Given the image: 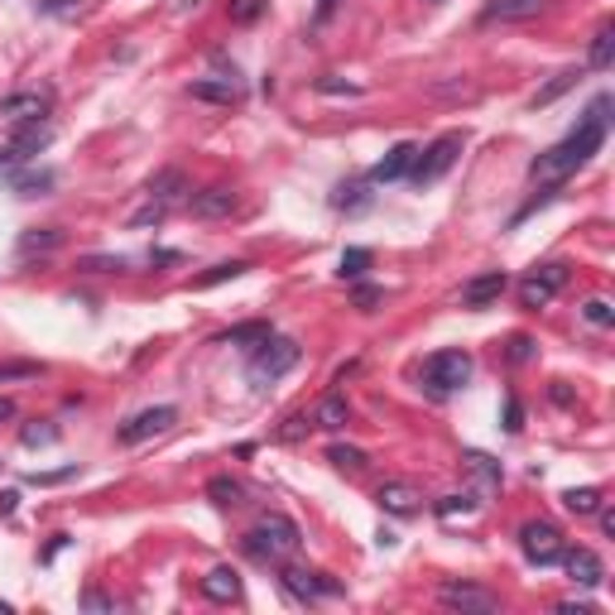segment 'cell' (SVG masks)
Wrapping results in <instances>:
<instances>
[{
	"label": "cell",
	"mask_w": 615,
	"mask_h": 615,
	"mask_svg": "<svg viewBox=\"0 0 615 615\" xmlns=\"http://www.w3.org/2000/svg\"><path fill=\"white\" fill-rule=\"evenodd\" d=\"M606 126H610V96H596L591 101V111H587V121L577 126L568 140H558L553 149H543L534 164H529V178L543 183V187H553L562 178H572L577 168H582L596 149L606 145Z\"/></svg>",
	"instance_id": "1"
},
{
	"label": "cell",
	"mask_w": 615,
	"mask_h": 615,
	"mask_svg": "<svg viewBox=\"0 0 615 615\" xmlns=\"http://www.w3.org/2000/svg\"><path fill=\"white\" fill-rule=\"evenodd\" d=\"M298 543H303V534H298L294 519H288V515H265V519L246 534V553H250L255 562H269V568H279V562H288V558L298 553Z\"/></svg>",
	"instance_id": "2"
},
{
	"label": "cell",
	"mask_w": 615,
	"mask_h": 615,
	"mask_svg": "<svg viewBox=\"0 0 615 615\" xmlns=\"http://www.w3.org/2000/svg\"><path fill=\"white\" fill-rule=\"evenodd\" d=\"M294 366H298V341L269 332L265 341H255V356H250V385L265 389V385L284 380V375L294 370Z\"/></svg>",
	"instance_id": "3"
},
{
	"label": "cell",
	"mask_w": 615,
	"mask_h": 615,
	"mask_svg": "<svg viewBox=\"0 0 615 615\" xmlns=\"http://www.w3.org/2000/svg\"><path fill=\"white\" fill-rule=\"evenodd\" d=\"M471 370H476V361H471V351H433L428 361H423V385L433 389V395H452V389H461L471 380Z\"/></svg>",
	"instance_id": "4"
},
{
	"label": "cell",
	"mask_w": 615,
	"mask_h": 615,
	"mask_svg": "<svg viewBox=\"0 0 615 615\" xmlns=\"http://www.w3.org/2000/svg\"><path fill=\"white\" fill-rule=\"evenodd\" d=\"M457 154H461V135H457V130L438 135V140L423 149V154H414V168H408V178H414L418 187H423V183H438V178L457 164Z\"/></svg>",
	"instance_id": "5"
},
{
	"label": "cell",
	"mask_w": 615,
	"mask_h": 615,
	"mask_svg": "<svg viewBox=\"0 0 615 615\" xmlns=\"http://www.w3.org/2000/svg\"><path fill=\"white\" fill-rule=\"evenodd\" d=\"M562 284H568V265H534L519 279V303L524 308H549L562 294Z\"/></svg>",
	"instance_id": "6"
},
{
	"label": "cell",
	"mask_w": 615,
	"mask_h": 615,
	"mask_svg": "<svg viewBox=\"0 0 615 615\" xmlns=\"http://www.w3.org/2000/svg\"><path fill=\"white\" fill-rule=\"evenodd\" d=\"M178 423V408L174 404H154V408H140L135 418H126L121 423V442L126 448H135V442H149V438H159V433H168Z\"/></svg>",
	"instance_id": "7"
},
{
	"label": "cell",
	"mask_w": 615,
	"mask_h": 615,
	"mask_svg": "<svg viewBox=\"0 0 615 615\" xmlns=\"http://www.w3.org/2000/svg\"><path fill=\"white\" fill-rule=\"evenodd\" d=\"M279 582L288 596H298V601H322V596H341V582H332L328 572H303V568H288L279 562Z\"/></svg>",
	"instance_id": "8"
},
{
	"label": "cell",
	"mask_w": 615,
	"mask_h": 615,
	"mask_svg": "<svg viewBox=\"0 0 615 615\" xmlns=\"http://www.w3.org/2000/svg\"><path fill=\"white\" fill-rule=\"evenodd\" d=\"M519 549H524V558L529 562H539V568H549V562H558L562 558V549H568V543H562V534L553 524H524L519 529Z\"/></svg>",
	"instance_id": "9"
},
{
	"label": "cell",
	"mask_w": 615,
	"mask_h": 615,
	"mask_svg": "<svg viewBox=\"0 0 615 615\" xmlns=\"http://www.w3.org/2000/svg\"><path fill=\"white\" fill-rule=\"evenodd\" d=\"M438 601L452 606V610H471V615L500 610V601H495L486 587H471V582H442V587H438Z\"/></svg>",
	"instance_id": "10"
},
{
	"label": "cell",
	"mask_w": 615,
	"mask_h": 615,
	"mask_svg": "<svg viewBox=\"0 0 615 615\" xmlns=\"http://www.w3.org/2000/svg\"><path fill=\"white\" fill-rule=\"evenodd\" d=\"M509 288V275L505 269H486V275H476L461 284V308H490Z\"/></svg>",
	"instance_id": "11"
},
{
	"label": "cell",
	"mask_w": 615,
	"mask_h": 615,
	"mask_svg": "<svg viewBox=\"0 0 615 615\" xmlns=\"http://www.w3.org/2000/svg\"><path fill=\"white\" fill-rule=\"evenodd\" d=\"M48 106H54V92H15L0 101V116L20 126V121H44Z\"/></svg>",
	"instance_id": "12"
},
{
	"label": "cell",
	"mask_w": 615,
	"mask_h": 615,
	"mask_svg": "<svg viewBox=\"0 0 615 615\" xmlns=\"http://www.w3.org/2000/svg\"><path fill=\"white\" fill-rule=\"evenodd\" d=\"M187 212L197 221H221L236 212V193L231 187H202V193H187Z\"/></svg>",
	"instance_id": "13"
},
{
	"label": "cell",
	"mask_w": 615,
	"mask_h": 615,
	"mask_svg": "<svg viewBox=\"0 0 615 615\" xmlns=\"http://www.w3.org/2000/svg\"><path fill=\"white\" fill-rule=\"evenodd\" d=\"M48 145H54V126L48 121H20L15 126V140H10V154H15V164H20V159L44 154Z\"/></svg>",
	"instance_id": "14"
},
{
	"label": "cell",
	"mask_w": 615,
	"mask_h": 615,
	"mask_svg": "<svg viewBox=\"0 0 615 615\" xmlns=\"http://www.w3.org/2000/svg\"><path fill=\"white\" fill-rule=\"evenodd\" d=\"M375 505H380L385 515H418L423 495H418V486H408V481H385L380 490H375Z\"/></svg>",
	"instance_id": "15"
},
{
	"label": "cell",
	"mask_w": 615,
	"mask_h": 615,
	"mask_svg": "<svg viewBox=\"0 0 615 615\" xmlns=\"http://www.w3.org/2000/svg\"><path fill=\"white\" fill-rule=\"evenodd\" d=\"M562 568H568V577L577 587H601V577H606V568H601V558H596L591 549H562Z\"/></svg>",
	"instance_id": "16"
},
{
	"label": "cell",
	"mask_w": 615,
	"mask_h": 615,
	"mask_svg": "<svg viewBox=\"0 0 615 615\" xmlns=\"http://www.w3.org/2000/svg\"><path fill=\"white\" fill-rule=\"evenodd\" d=\"M414 154H418V145H408V140H404V145H395L380 164L370 168V183H395V178H404L408 168H414Z\"/></svg>",
	"instance_id": "17"
},
{
	"label": "cell",
	"mask_w": 615,
	"mask_h": 615,
	"mask_svg": "<svg viewBox=\"0 0 615 615\" xmlns=\"http://www.w3.org/2000/svg\"><path fill=\"white\" fill-rule=\"evenodd\" d=\"M313 428H328V433H337V428H347L351 423V404L341 399V395H322L318 404H313Z\"/></svg>",
	"instance_id": "18"
},
{
	"label": "cell",
	"mask_w": 615,
	"mask_h": 615,
	"mask_svg": "<svg viewBox=\"0 0 615 615\" xmlns=\"http://www.w3.org/2000/svg\"><path fill=\"white\" fill-rule=\"evenodd\" d=\"M187 92H193L197 101H217V106H231V101H241V82H236V77H197Z\"/></svg>",
	"instance_id": "19"
},
{
	"label": "cell",
	"mask_w": 615,
	"mask_h": 615,
	"mask_svg": "<svg viewBox=\"0 0 615 615\" xmlns=\"http://www.w3.org/2000/svg\"><path fill=\"white\" fill-rule=\"evenodd\" d=\"M145 193H149V202H164V207H168V202H178V197L187 193V178H183V168H164V174H154Z\"/></svg>",
	"instance_id": "20"
},
{
	"label": "cell",
	"mask_w": 615,
	"mask_h": 615,
	"mask_svg": "<svg viewBox=\"0 0 615 615\" xmlns=\"http://www.w3.org/2000/svg\"><path fill=\"white\" fill-rule=\"evenodd\" d=\"M539 10H543V0H490V5H486V20H500V25H509V20H534Z\"/></svg>",
	"instance_id": "21"
},
{
	"label": "cell",
	"mask_w": 615,
	"mask_h": 615,
	"mask_svg": "<svg viewBox=\"0 0 615 615\" xmlns=\"http://www.w3.org/2000/svg\"><path fill=\"white\" fill-rule=\"evenodd\" d=\"M54 183H58L54 168H29V174H10V193H20V197H44Z\"/></svg>",
	"instance_id": "22"
},
{
	"label": "cell",
	"mask_w": 615,
	"mask_h": 615,
	"mask_svg": "<svg viewBox=\"0 0 615 615\" xmlns=\"http://www.w3.org/2000/svg\"><path fill=\"white\" fill-rule=\"evenodd\" d=\"M202 596H212V601H236V596H241V577L231 568H217V572L202 577Z\"/></svg>",
	"instance_id": "23"
},
{
	"label": "cell",
	"mask_w": 615,
	"mask_h": 615,
	"mask_svg": "<svg viewBox=\"0 0 615 615\" xmlns=\"http://www.w3.org/2000/svg\"><path fill=\"white\" fill-rule=\"evenodd\" d=\"M461 467H467L476 481H481V490H495V486H500V461H490L486 452H461Z\"/></svg>",
	"instance_id": "24"
},
{
	"label": "cell",
	"mask_w": 615,
	"mask_h": 615,
	"mask_svg": "<svg viewBox=\"0 0 615 615\" xmlns=\"http://www.w3.org/2000/svg\"><path fill=\"white\" fill-rule=\"evenodd\" d=\"M63 246V231L58 227H44V231H25L20 236V255H48Z\"/></svg>",
	"instance_id": "25"
},
{
	"label": "cell",
	"mask_w": 615,
	"mask_h": 615,
	"mask_svg": "<svg viewBox=\"0 0 615 615\" xmlns=\"http://www.w3.org/2000/svg\"><path fill=\"white\" fill-rule=\"evenodd\" d=\"M241 481H231V476H212V481H207V500L212 505H221V509H236V505H241Z\"/></svg>",
	"instance_id": "26"
},
{
	"label": "cell",
	"mask_w": 615,
	"mask_h": 615,
	"mask_svg": "<svg viewBox=\"0 0 615 615\" xmlns=\"http://www.w3.org/2000/svg\"><path fill=\"white\" fill-rule=\"evenodd\" d=\"M328 461H332L337 471H351V476H356V471H366L370 457H366L361 448H351V442H332V448H328Z\"/></svg>",
	"instance_id": "27"
},
{
	"label": "cell",
	"mask_w": 615,
	"mask_h": 615,
	"mask_svg": "<svg viewBox=\"0 0 615 615\" xmlns=\"http://www.w3.org/2000/svg\"><path fill=\"white\" fill-rule=\"evenodd\" d=\"M577 77H582L577 67H562V73H553V82H549V87H539L534 106H553V101H558L562 92H572V87H577Z\"/></svg>",
	"instance_id": "28"
},
{
	"label": "cell",
	"mask_w": 615,
	"mask_h": 615,
	"mask_svg": "<svg viewBox=\"0 0 615 615\" xmlns=\"http://www.w3.org/2000/svg\"><path fill=\"white\" fill-rule=\"evenodd\" d=\"M269 337V322H241L231 332H217V347H246V341H265Z\"/></svg>",
	"instance_id": "29"
},
{
	"label": "cell",
	"mask_w": 615,
	"mask_h": 615,
	"mask_svg": "<svg viewBox=\"0 0 615 615\" xmlns=\"http://www.w3.org/2000/svg\"><path fill=\"white\" fill-rule=\"evenodd\" d=\"M562 505H568L572 515H596V509H601V490L596 486H572L568 495H562Z\"/></svg>",
	"instance_id": "30"
},
{
	"label": "cell",
	"mask_w": 615,
	"mask_h": 615,
	"mask_svg": "<svg viewBox=\"0 0 615 615\" xmlns=\"http://www.w3.org/2000/svg\"><path fill=\"white\" fill-rule=\"evenodd\" d=\"M610 58H615V25H601V29H596V39H591L587 63L591 67H610Z\"/></svg>",
	"instance_id": "31"
},
{
	"label": "cell",
	"mask_w": 615,
	"mask_h": 615,
	"mask_svg": "<svg viewBox=\"0 0 615 615\" xmlns=\"http://www.w3.org/2000/svg\"><path fill=\"white\" fill-rule=\"evenodd\" d=\"M366 269H370V250H366V246L341 250V265H337V275H341V279H361Z\"/></svg>",
	"instance_id": "32"
},
{
	"label": "cell",
	"mask_w": 615,
	"mask_h": 615,
	"mask_svg": "<svg viewBox=\"0 0 615 615\" xmlns=\"http://www.w3.org/2000/svg\"><path fill=\"white\" fill-rule=\"evenodd\" d=\"M246 269H250L246 260H221V265H212L207 275L197 279V288H217V284H227V279H241Z\"/></svg>",
	"instance_id": "33"
},
{
	"label": "cell",
	"mask_w": 615,
	"mask_h": 615,
	"mask_svg": "<svg viewBox=\"0 0 615 615\" xmlns=\"http://www.w3.org/2000/svg\"><path fill=\"white\" fill-rule=\"evenodd\" d=\"M476 505H481V500H476L471 490H461V495H442V500H438V519H457V515H471Z\"/></svg>",
	"instance_id": "34"
},
{
	"label": "cell",
	"mask_w": 615,
	"mask_h": 615,
	"mask_svg": "<svg viewBox=\"0 0 615 615\" xmlns=\"http://www.w3.org/2000/svg\"><path fill=\"white\" fill-rule=\"evenodd\" d=\"M82 269H92V275H126L130 260H126V255H87Z\"/></svg>",
	"instance_id": "35"
},
{
	"label": "cell",
	"mask_w": 615,
	"mask_h": 615,
	"mask_svg": "<svg viewBox=\"0 0 615 615\" xmlns=\"http://www.w3.org/2000/svg\"><path fill=\"white\" fill-rule=\"evenodd\" d=\"M25 448H48V442H58V428L54 423H29V428L20 433Z\"/></svg>",
	"instance_id": "36"
},
{
	"label": "cell",
	"mask_w": 615,
	"mask_h": 615,
	"mask_svg": "<svg viewBox=\"0 0 615 615\" xmlns=\"http://www.w3.org/2000/svg\"><path fill=\"white\" fill-rule=\"evenodd\" d=\"M265 15V0H231V25H255Z\"/></svg>",
	"instance_id": "37"
},
{
	"label": "cell",
	"mask_w": 615,
	"mask_h": 615,
	"mask_svg": "<svg viewBox=\"0 0 615 615\" xmlns=\"http://www.w3.org/2000/svg\"><path fill=\"white\" fill-rule=\"evenodd\" d=\"M582 318L591 322V328H610V322H615V308H610L606 298H591V303L582 308Z\"/></svg>",
	"instance_id": "38"
},
{
	"label": "cell",
	"mask_w": 615,
	"mask_h": 615,
	"mask_svg": "<svg viewBox=\"0 0 615 615\" xmlns=\"http://www.w3.org/2000/svg\"><path fill=\"white\" fill-rule=\"evenodd\" d=\"M164 212H168L164 202H149L145 212H135V217H130V227H135V231H145V227H159V221H164Z\"/></svg>",
	"instance_id": "39"
},
{
	"label": "cell",
	"mask_w": 615,
	"mask_h": 615,
	"mask_svg": "<svg viewBox=\"0 0 615 615\" xmlns=\"http://www.w3.org/2000/svg\"><path fill=\"white\" fill-rule=\"evenodd\" d=\"M77 467H63V471H34L29 476V486H58V481H73Z\"/></svg>",
	"instance_id": "40"
},
{
	"label": "cell",
	"mask_w": 615,
	"mask_h": 615,
	"mask_svg": "<svg viewBox=\"0 0 615 615\" xmlns=\"http://www.w3.org/2000/svg\"><path fill=\"white\" fill-rule=\"evenodd\" d=\"M308 428H313V418H308V414H294V418H288L284 428H279V438H284V442H298Z\"/></svg>",
	"instance_id": "41"
},
{
	"label": "cell",
	"mask_w": 615,
	"mask_h": 615,
	"mask_svg": "<svg viewBox=\"0 0 615 615\" xmlns=\"http://www.w3.org/2000/svg\"><path fill=\"white\" fill-rule=\"evenodd\" d=\"M529 356H534V341H529L524 332H519V337H509V361H515V366H524Z\"/></svg>",
	"instance_id": "42"
},
{
	"label": "cell",
	"mask_w": 615,
	"mask_h": 615,
	"mask_svg": "<svg viewBox=\"0 0 615 615\" xmlns=\"http://www.w3.org/2000/svg\"><path fill=\"white\" fill-rule=\"evenodd\" d=\"M82 0H39V15H77Z\"/></svg>",
	"instance_id": "43"
},
{
	"label": "cell",
	"mask_w": 615,
	"mask_h": 615,
	"mask_svg": "<svg viewBox=\"0 0 615 615\" xmlns=\"http://www.w3.org/2000/svg\"><path fill=\"white\" fill-rule=\"evenodd\" d=\"M524 428V408L519 399H505V433H519Z\"/></svg>",
	"instance_id": "44"
},
{
	"label": "cell",
	"mask_w": 615,
	"mask_h": 615,
	"mask_svg": "<svg viewBox=\"0 0 615 615\" xmlns=\"http://www.w3.org/2000/svg\"><path fill=\"white\" fill-rule=\"evenodd\" d=\"M375 303H380V288H375V284H361V288H356V308H366V313H370Z\"/></svg>",
	"instance_id": "45"
},
{
	"label": "cell",
	"mask_w": 615,
	"mask_h": 615,
	"mask_svg": "<svg viewBox=\"0 0 615 615\" xmlns=\"http://www.w3.org/2000/svg\"><path fill=\"white\" fill-rule=\"evenodd\" d=\"M318 92H347V96H356L361 87H351V82H341V77H322V82H318Z\"/></svg>",
	"instance_id": "46"
},
{
	"label": "cell",
	"mask_w": 615,
	"mask_h": 615,
	"mask_svg": "<svg viewBox=\"0 0 615 615\" xmlns=\"http://www.w3.org/2000/svg\"><path fill=\"white\" fill-rule=\"evenodd\" d=\"M20 375H39V366H0V380H20Z\"/></svg>",
	"instance_id": "47"
},
{
	"label": "cell",
	"mask_w": 615,
	"mask_h": 615,
	"mask_svg": "<svg viewBox=\"0 0 615 615\" xmlns=\"http://www.w3.org/2000/svg\"><path fill=\"white\" fill-rule=\"evenodd\" d=\"M558 610H562V615H591L596 606H591V601H562Z\"/></svg>",
	"instance_id": "48"
},
{
	"label": "cell",
	"mask_w": 615,
	"mask_h": 615,
	"mask_svg": "<svg viewBox=\"0 0 615 615\" xmlns=\"http://www.w3.org/2000/svg\"><path fill=\"white\" fill-rule=\"evenodd\" d=\"M82 606H87V610H106L111 601H106V596H101V591H87V596H82Z\"/></svg>",
	"instance_id": "49"
},
{
	"label": "cell",
	"mask_w": 615,
	"mask_h": 615,
	"mask_svg": "<svg viewBox=\"0 0 615 615\" xmlns=\"http://www.w3.org/2000/svg\"><path fill=\"white\" fill-rule=\"evenodd\" d=\"M15 500H20L15 490H5V495H0V515H15Z\"/></svg>",
	"instance_id": "50"
},
{
	"label": "cell",
	"mask_w": 615,
	"mask_h": 615,
	"mask_svg": "<svg viewBox=\"0 0 615 615\" xmlns=\"http://www.w3.org/2000/svg\"><path fill=\"white\" fill-rule=\"evenodd\" d=\"M5 418H15V399L0 395V423H5Z\"/></svg>",
	"instance_id": "51"
},
{
	"label": "cell",
	"mask_w": 615,
	"mask_h": 615,
	"mask_svg": "<svg viewBox=\"0 0 615 615\" xmlns=\"http://www.w3.org/2000/svg\"><path fill=\"white\" fill-rule=\"evenodd\" d=\"M332 10H337V0H318V20H328Z\"/></svg>",
	"instance_id": "52"
},
{
	"label": "cell",
	"mask_w": 615,
	"mask_h": 615,
	"mask_svg": "<svg viewBox=\"0 0 615 615\" xmlns=\"http://www.w3.org/2000/svg\"><path fill=\"white\" fill-rule=\"evenodd\" d=\"M10 164H15V154H10V149H0V168H10Z\"/></svg>",
	"instance_id": "53"
},
{
	"label": "cell",
	"mask_w": 615,
	"mask_h": 615,
	"mask_svg": "<svg viewBox=\"0 0 615 615\" xmlns=\"http://www.w3.org/2000/svg\"><path fill=\"white\" fill-rule=\"evenodd\" d=\"M428 5H442V0H428Z\"/></svg>",
	"instance_id": "54"
}]
</instances>
